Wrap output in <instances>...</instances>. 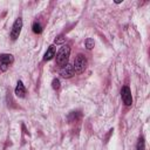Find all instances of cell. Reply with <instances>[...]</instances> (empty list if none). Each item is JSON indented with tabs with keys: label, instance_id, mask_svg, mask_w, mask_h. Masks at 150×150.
Returning a JSON list of instances; mask_svg holds the SVG:
<instances>
[{
	"label": "cell",
	"instance_id": "cell-1",
	"mask_svg": "<svg viewBox=\"0 0 150 150\" xmlns=\"http://www.w3.org/2000/svg\"><path fill=\"white\" fill-rule=\"evenodd\" d=\"M69 55H70V48L68 46H63L60 48V50L56 54V64L60 67H63L68 63L69 60Z\"/></svg>",
	"mask_w": 150,
	"mask_h": 150
},
{
	"label": "cell",
	"instance_id": "cell-2",
	"mask_svg": "<svg viewBox=\"0 0 150 150\" xmlns=\"http://www.w3.org/2000/svg\"><path fill=\"white\" fill-rule=\"evenodd\" d=\"M86 67H87V59L82 54H79L75 57V61H74V64H73L74 71L77 73V74H81V73L84 71Z\"/></svg>",
	"mask_w": 150,
	"mask_h": 150
},
{
	"label": "cell",
	"instance_id": "cell-3",
	"mask_svg": "<svg viewBox=\"0 0 150 150\" xmlns=\"http://www.w3.org/2000/svg\"><path fill=\"white\" fill-rule=\"evenodd\" d=\"M21 28H22V19L21 18H18L14 23H13V27H12V30H11V39L12 40H16L21 33Z\"/></svg>",
	"mask_w": 150,
	"mask_h": 150
},
{
	"label": "cell",
	"instance_id": "cell-4",
	"mask_svg": "<svg viewBox=\"0 0 150 150\" xmlns=\"http://www.w3.org/2000/svg\"><path fill=\"white\" fill-rule=\"evenodd\" d=\"M121 97H122V101L124 102L125 105H131L132 103V96H131V91H130V88L124 86L122 89H121Z\"/></svg>",
	"mask_w": 150,
	"mask_h": 150
},
{
	"label": "cell",
	"instance_id": "cell-5",
	"mask_svg": "<svg viewBox=\"0 0 150 150\" xmlns=\"http://www.w3.org/2000/svg\"><path fill=\"white\" fill-rule=\"evenodd\" d=\"M12 62H13V56L11 54H1L0 55V66H1L2 71H5Z\"/></svg>",
	"mask_w": 150,
	"mask_h": 150
},
{
	"label": "cell",
	"instance_id": "cell-6",
	"mask_svg": "<svg viewBox=\"0 0 150 150\" xmlns=\"http://www.w3.org/2000/svg\"><path fill=\"white\" fill-rule=\"evenodd\" d=\"M60 74H61V76L64 77V79H69V77H71V76L74 75V68H73V64L67 63L66 66H63V67L61 68V70H60Z\"/></svg>",
	"mask_w": 150,
	"mask_h": 150
},
{
	"label": "cell",
	"instance_id": "cell-7",
	"mask_svg": "<svg viewBox=\"0 0 150 150\" xmlns=\"http://www.w3.org/2000/svg\"><path fill=\"white\" fill-rule=\"evenodd\" d=\"M25 94H26V88H25L23 83L21 81H19L18 84H16V87H15V95L18 97H23Z\"/></svg>",
	"mask_w": 150,
	"mask_h": 150
},
{
	"label": "cell",
	"instance_id": "cell-8",
	"mask_svg": "<svg viewBox=\"0 0 150 150\" xmlns=\"http://www.w3.org/2000/svg\"><path fill=\"white\" fill-rule=\"evenodd\" d=\"M54 56H55V47L52 45V46H49V48L47 49V52H46V54H45V60H46V61H49V60H52Z\"/></svg>",
	"mask_w": 150,
	"mask_h": 150
},
{
	"label": "cell",
	"instance_id": "cell-9",
	"mask_svg": "<svg viewBox=\"0 0 150 150\" xmlns=\"http://www.w3.org/2000/svg\"><path fill=\"white\" fill-rule=\"evenodd\" d=\"M86 48L87 49H93L94 48V46H95V41H94V39H91V38H88V39H86Z\"/></svg>",
	"mask_w": 150,
	"mask_h": 150
},
{
	"label": "cell",
	"instance_id": "cell-10",
	"mask_svg": "<svg viewBox=\"0 0 150 150\" xmlns=\"http://www.w3.org/2000/svg\"><path fill=\"white\" fill-rule=\"evenodd\" d=\"M33 32L34 33H38V34H40L42 32V27H41V25L39 22H34L33 23Z\"/></svg>",
	"mask_w": 150,
	"mask_h": 150
},
{
	"label": "cell",
	"instance_id": "cell-11",
	"mask_svg": "<svg viewBox=\"0 0 150 150\" xmlns=\"http://www.w3.org/2000/svg\"><path fill=\"white\" fill-rule=\"evenodd\" d=\"M52 87H53V89H59L60 88V81H59V79H54L53 81H52Z\"/></svg>",
	"mask_w": 150,
	"mask_h": 150
},
{
	"label": "cell",
	"instance_id": "cell-12",
	"mask_svg": "<svg viewBox=\"0 0 150 150\" xmlns=\"http://www.w3.org/2000/svg\"><path fill=\"white\" fill-rule=\"evenodd\" d=\"M145 149V146H144V141H143V138H139V141H138V143H137V150H144Z\"/></svg>",
	"mask_w": 150,
	"mask_h": 150
},
{
	"label": "cell",
	"instance_id": "cell-13",
	"mask_svg": "<svg viewBox=\"0 0 150 150\" xmlns=\"http://www.w3.org/2000/svg\"><path fill=\"white\" fill-rule=\"evenodd\" d=\"M64 41H66V38H63L62 35H60V36H57V38L55 39V41H54V42H55L56 45H60V43H63Z\"/></svg>",
	"mask_w": 150,
	"mask_h": 150
}]
</instances>
